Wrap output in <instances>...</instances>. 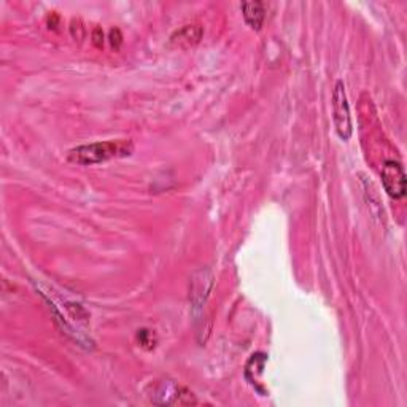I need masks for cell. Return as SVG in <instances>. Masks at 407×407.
Returning a JSON list of instances; mask_svg holds the SVG:
<instances>
[{
  "label": "cell",
  "instance_id": "8fae6325",
  "mask_svg": "<svg viewBox=\"0 0 407 407\" xmlns=\"http://www.w3.org/2000/svg\"><path fill=\"white\" fill-rule=\"evenodd\" d=\"M91 37H92L94 47L102 49V47H103V31H102V27H99V26L94 27Z\"/></svg>",
  "mask_w": 407,
  "mask_h": 407
},
{
  "label": "cell",
  "instance_id": "52a82bcc",
  "mask_svg": "<svg viewBox=\"0 0 407 407\" xmlns=\"http://www.w3.org/2000/svg\"><path fill=\"white\" fill-rule=\"evenodd\" d=\"M242 14H244L245 23L253 31H260L262 23H264L266 10L262 2H244L241 5Z\"/></svg>",
  "mask_w": 407,
  "mask_h": 407
},
{
  "label": "cell",
  "instance_id": "9c48e42d",
  "mask_svg": "<svg viewBox=\"0 0 407 407\" xmlns=\"http://www.w3.org/2000/svg\"><path fill=\"white\" fill-rule=\"evenodd\" d=\"M71 34H72V37L75 38V40H78V42L83 40V38H84V26H83V23L80 21V19H75V18L72 19Z\"/></svg>",
  "mask_w": 407,
  "mask_h": 407
},
{
  "label": "cell",
  "instance_id": "277c9868",
  "mask_svg": "<svg viewBox=\"0 0 407 407\" xmlns=\"http://www.w3.org/2000/svg\"><path fill=\"white\" fill-rule=\"evenodd\" d=\"M382 185L386 195L393 199H403L406 196V172L398 161H385L380 172Z\"/></svg>",
  "mask_w": 407,
  "mask_h": 407
},
{
  "label": "cell",
  "instance_id": "7a4b0ae2",
  "mask_svg": "<svg viewBox=\"0 0 407 407\" xmlns=\"http://www.w3.org/2000/svg\"><path fill=\"white\" fill-rule=\"evenodd\" d=\"M153 404L158 406H193L197 404V399L185 386L177 385L172 380H160L153 385L150 393Z\"/></svg>",
  "mask_w": 407,
  "mask_h": 407
},
{
  "label": "cell",
  "instance_id": "3957f363",
  "mask_svg": "<svg viewBox=\"0 0 407 407\" xmlns=\"http://www.w3.org/2000/svg\"><path fill=\"white\" fill-rule=\"evenodd\" d=\"M332 120H334L336 132L342 140H349L354 132L350 116V106L347 101L345 84L342 80H337L332 92Z\"/></svg>",
  "mask_w": 407,
  "mask_h": 407
},
{
  "label": "cell",
  "instance_id": "ba28073f",
  "mask_svg": "<svg viewBox=\"0 0 407 407\" xmlns=\"http://www.w3.org/2000/svg\"><path fill=\"white\" fill-rule=\"evenodd\" d=\"M137 339H138V342H140V345L145 347V349H148V350L153 349V347H155V342H156L155 336H153V332L150 330L138 331Z\"/></svg>",
  "mask_w": 407,
  "mask_h": 407
},
{
  "label": "cell",
  "instance_id": "6da1fadb",
  "mask_svg": "<svg viewBox=\"0 0 407 407\" xmlns=\"http://www.w3.org/2000/svg\"><path fill=\"white\" fill-rule=\"evenodd\" d=\"M132 153L134 143L131 140H106L72 148L67 160L80 166H94V164L110 161L113 158L131 156Z\"/></svg>",
  "mask_w": 407,
  "mask_h": 407
},
{
  "label": "cell",
  "instance_id": "7c38bea8",
  "mask_svg": "<svg viewBox=\"0 0 407 407\" xmlns=\"http://www.w3.org/2000/svg\"><path fill=\"white\" fill-rule=\"evenodd\" d=\"M49 29H56L58 24H59V16L56 13H51V16H49Z\"/></svg>",
  "mask_w": 407,
  "mask_h": 407
},
{
  "label": "cell",
  "instance_id": "30bf717a",
  "mask_svg": "<svg viewBox=\"0 0 407 407\" xmlns=\"http://www.w3.org/2000/svg\"><path fill=\"white\" fill-rule=\"evenodd\" d=\"M108 40H110L112 48L115 49V51H118V49H120L121 45H123V34H121L120 29H118V27L112 29L110 36H108Z\"/></svg>",
  "mask_w": 407,
  "mask_h": 407
},
{
  "label": "cell",
  "instance_id": "8992f818",
  "mask_svg": "<svg viewBox=\"0 0 407 407\" xmlns=\"http://www.w3.org/2000/svg\"><path fill=\"white\" fill-rule=\"evenodd\" d=\"M204 27L201 24H186L171 36V45L180 49H190L201 42Z\"/></svg>",
  "mask_w": 407,
  "mask_h": 407
},
{
  "label": "cell",
  "instance_id": "5b68a950",
  "mask_svg": "<svg viewBox=\"0 0 407 407\" xmlns=\"http://www.w3.org/2000/svg\"><path fill=\"white\" fill-rule=\"evenodd\" d=\"M213 286V275L210 269L202 267L196 271L191 277V290H190V299L195 309H201L206 304L208 295H210Z\"/></svg>",
  "mask_w": 407,
  "mask_h": 407
}]
</instances>
